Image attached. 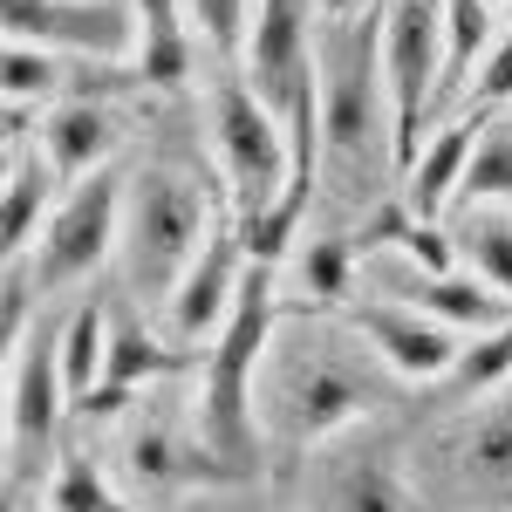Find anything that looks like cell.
<instances>
[{
  "label": "cell",
  "instance_id": "2e32d148",
  "mask_svg": "<svg viewBox=\"0 0 512 512\" xmlns=\"http://www.w3.org/2000/svg\"><path fill=\"white\" fill-rule=\"evenodd\" d=\"M55 212V164L35 137H7V205H0V233H7V260L35 253L41 226Z\"/></svg>",
  "mask_w": 512,
  "mask_h": 512
},
{
  "label": "cell",
  "instance_id": "44dd1931",
  "mask_svg": "<svg viewBox=\"0 0 512 512\" xmlns=\"http://www.w3.org/2000/svg\"><path fill=\"white\" fill-rule=\"evenodd\" d=\"M62 335V376H69V396H96L103 383V355H110V301H76L69 315L55 321Z\"/></svg>",
  "mask_w": 512,
  "mask_h": 512
},
{
  "label": "cell",
  "instance_id": "ba28073f",
  "mask_svg": "<svg viewBox=\"0 0 512 512\" xmlns=\"http://www.w3.org/2000/svg\"><path fill=\"white\" fill-rule=\"evenodd\" d=\"M123 185H130V178L96 171V178H76L69 198H55V212H48V226H41V246L28 253L41 294H62V287L89 280L110 253H117V239H123Z\"/></svg>",
  "mask_w": 512,
  "mask_h": 512
},
{
  "label": "cell",
  "instance_id": "ac0fdd59",
  "mask_svg": "<svg viewBox=\"0 0 512 512\" xmlns=\"http://www.w3.org/2000/svg\"><path fill=\"white\" fill-rule=\"evenodd\" d=\"M451 253H458L465 274H478L492 294L512 301V212L506 205H458V219H451Z\"/></svg>",
  "mask_w": 512,
  "mask_h": 512
},
{
  "label": "cell",
  "instance_id": "484cf974",
  "mask_svg": "<svg viewBox=\"0 0 512 512\" xmlns=\"http://www.w3.org/2000/svg\"><path fill=\"white\" fill-rule=\"evenodd\" d=\"M362 14H383V0H315L321 28H335V21H362Z\"/></svg>",
  "mask_w": 512,
  "mask_h": 512
},
{
  "label": "cell",
  "instance_id": "8fae6325",
  "mask_svg": "<svg viewBox=\"0 0 512 512\" xmlns=\"http://www.w3.org/2000/svg\"><path fill=\"white\" fill-rule=\"evenodd\" d=\"M246 267H253V260H246V246H239V219L219 212L205 253L192 260V274L178 280V294L164 301V342H171V349H192V342L212 349V335L226 328L239 287H246Z\"/></svg>",
  "mask_w": 512,
  "mask_h": 512
},
{
  "label": "cell",
  "instance_id": "3957f363",
  "mask_svg": "<svg viewBox=\"0 0 512 512\" xmlns=\"http://www.w3.org/2000/svg\"><path fill=\"white\" fill-rule=\"evenodd\" d=\"M280 267H246V287H239L233 315L226 328L212 335V349H205V369H198V396H192V417L205 444L233 465L239 478L260 465V451H267V437H260V362H267V342H274V321H280Z\"/></svg>",
  "mask_w": 512,
  "mask_h": 512
},
{
  "label": "cell",
  "instance_id": "d4e9b609",
  "mask_svg": "<svg viewBox=\"0 0 512 512\" xmlns=\"http://www.w3.org/2000/svg\"><path fill=\"white\" fill-rule=\"evenodd\" d=\"M506 103H512V35H499L492 55H485V69H478V82H472V96H465V110L492 123V117H506Z\"/></svg>",
  "mask_w": 512,
  "mask_h": 512
},
{
  "label": "cell",
  "instance_id": "4316f807",
  "mask_svg": "<svg viewBox=\"0 0 512 512\" xmlns=\"http://www.w3.org/2000/svg\"><path fill=\"white\" fill-rule=\"evenodd\" d=\"M492 7H499V14H512V0H492Z\"/></svg>",
  "mask_w": 512,
  "mask_h": 512
},
{
  "label": "cell",
  "instance_id": "4fadbf2b",
  "mask_svg": "<svg viewBox=\"0 0 512 512\" xmlns=\"http://www.w3.org/2000/svg\"><path fill=\"white\" fill-rule=\"evenodd\" d=\"M123 458H130V472L137 485H151V492H178V485H226L239 478L212 444L198 431V417H171V410H144L137 417V431L123 444Z\"/></svg>",
  "mask_w": 512,
  "mask_h": 512
},
{
  "label": "cell",
  "instance_id": "cb8c5ba5",
  "mask_svg": "<svg viewBox=\"0 0 512 512\" xmlns=\"http://www.w3.org/2000/svg\"><path fill=\"white\" fill-rule=\"evenodd\" d=\"M458 205H506L512 212V117H492L478 130V151L465 164Z\"/></svg>",
  "mask_w": 512,
  "mask_h": 512
},
{
  "label": "cell",
  "instance_id": "d6986e66",
  "mask_svg": "<svg viewBox=\"0 0 512 512\" xmlns=\"http://www.w3.org/2000/svg\"><path fill=\"white\" fill-rule=\"evenodd\" d=\"M0 82H7V103H21V110H48V103L82 96L76 89V62L55 55V48H35V41H7Z\"/></svg>",
  "mask_w": 512,
  "mask_h": 512
},
{
  "label": "cell",
  "instance_id": "83f0119b",
  "mask_svg": "<svg viewBox=\"0 0 512 512\" xmlns=\"http://www.w3.org/2000/svg\"><path fill=\"white\" fill-rule=\"evenodd\" d=\"M21 512H48V506H21Z\"/></svg>",
  "mask_w": 512,
  "mask_h": 512
},
{
  "label": "cell",
  "instance_id": "8992f818",
  "mask_svg": "<svg viewBox=\"0 0 512 512\" xmlns=\"http://www.w3.org/2000/svg\"><path fill=\"white\" fill-rule=\"evenodd\" d=\"M403 444L383 424H355L301 458V512H410Z\"/></svg>",
  "mask_w": 512,
  "mask_h": 512
},
{
  "label": "cell",
  "instance_id": "6da1fadb",
  "mask_svg": "<svg viewBox=\"0 0 512 512\" xmlns=\"http://www.w3.org/2000/svg\"><path fill=\"white\" fill-rule=\"evenodd\" d=\"M383 362L349 321L315 315V308H280L267 362H260V437L280 458H308L315 444L369 424L383 403Z\"/></svg>",
  "mask_w": 512,
  "mask_h": 512
},
{
  "label": "cell",
  "instance_id": "9a60e30c",
  "mask_svg": "<svg viewBox=\"0 0 512 512\" xmlns=\"http://www.w3.org/2000/svg\"><path fill=\"white\" fill-rule=\"evenodd\" d=\"M35 144L48 151L55 164V178H96V171H110V151L123 144V123L117 110L103 103V96H69V103H48L35 123Z\"/></svg>",
  "mask_w": 512,
  "mask_h": 512
},
{
  "label": "cell",
  "instance_id": "7c38bea8",
  "mask_svg": "<svg viewBox=\"0 0 512 512\" xmlns=\"http://www.w3.org/2000/svg\"><path fill=\"white\" fill-rule=\"evenodd\" d=\"M349 328L376 349V362H383L390 376H403V383H444L451 362H458V349H465L458 328H444L437 315L410 308V301H383V294L355 301Z\"/></svg>",
  "mask_w": 512,
  "mask_h": 512
},
{
  "label": "cell",
  "instance_id": "603a6c76",
  "mask_svg": "<svg viewBox=\"0 0 512 512\" xmlns=\"http://www.w3.org/2000/svg\"><path fill=\"white\" fill-rule=\"evenodd\" d=\"M185 35L219 69H239L246 62V35H253V0H185Z\"/></svg>",
  "mask_w": 512,
  "mask_h": 512
},
{
  "label": "cell",
  "instance_id": "9c48e42d",
  "mask_svg": "<svg viewBox=\"0 0 512 512\" xmlns=\"http://www.w3.org/2000/svg\"><path fill=\"white\" fill-rule=\"evenodd\" d=\"M431 478L458 506H512V383L437 437Z\"/></svg>",
  "mask_w": 512,
  "mask_h": 512
},
{
  "label": "cell",
  "instance_id": "5bb4252c",
  "mask_svg": "<svg viewBox=\"0 0 512 512\" xmlns=\"http://www.w3.org/2000/svg\"><path fill=\"white\" fill-rule=\"evenodd\" d=\"M478 130H485V117L458 110L451 123H437L431 137H424V151L410 158V171H403V192H396L410 219L437 226V219L458 205V192H465V164H472V151H478Z\"/></svg>",
  "mask_w": 512,
  "mask_h": 512
},
{
  "label": "cell",
  "instance_id": "5b68a950",
  "mask_svg": "<svg viewBox=\"0 0 512 512\" xmlns=\"http://www.w3.org/2000/svg\"><path fill=\"white\" fill-rule=\"evenodd\" d=\"M444 14L451 0H383V82H390V110H396V158L410 171V158L424 151L437 117V89H444Z\"/></svg>",
  "mask_w": 512,
  "mask_h": 512
},
{
  "label": "cell",
  "instance_id": "30bf717a",
  "mask_svg": "<svg viewBox=\"0 0 512 512\" xmlns=\"http://www.w3.org/2000/svg\"><path fill=\"white\" fill-rule=\"evenodd\" d=\"M69 403L76 396H69V376H62V335L28 328V342L7 349V458H14V478H28L48 458Z\"/></svg>",
  "mask_w": 512,
  "mask_h": 512
},
{
  "label": "cell",
  "instance_id": "ffe728a7",
  "mask_svg": "<svg viewBox=\"0 0 512 512\" xmlns=\"http://www.w3.org/2000/svg\"><path fill=\"white\" fill-rule=\"evenodd\" d=\"M287 280H294V294L308 301V308H328V301H342L355 280V246L342 233H308L294 239V253L280 260Z\"/></svg>",
  "mask_w": 512,
  "mask_h": 512
},
{
  "label": "cell",
  "instance_id": "e0dca14e",
  "mask_svg": "<svg viewBox=\"0 0 512 512\" xmlns=\"http://www.w3.org/2000/svg\"><path fill=\"white\" fill-rule=\"evenodd\" d=\"M164 369H178V349H171L164 335H151V328H144L137 301H130V308H110V355H103V383H96V396H82V410H117L137 383H151V376H164Z\"/></svg>",
  "mask_w": 512,
  "mask_h": 512
},
{
  "label": "cell",
  "instance_id": "277c9868",
  "mask_svg": "<svg viewBox=\"0 0 512 512\" xmlns=\"http://www.w3.org/2000/svg\"><path fill=\"white\" fill-rule=\"evenodd\" d=\"M219 226V205L205 192V178L185 164H144L123 185V239L117 267L137 308H158L178 294V280L192 274V260L205 253V239Z\"/></svg>",
  "mask_w": 512,
  "mask_h": 512
},
{
  "label": "cell",
  "instance_id": "52a82bcc",
  "mask_svg": "<svg viewBox=\"0 0 512 512\" xmlns=\"http://www.w3.org/2000/svg\"><path fill=\"white\" fill-rule=\"evenodd\" d=\"M7 41H35L69 62L130 69L144 55V14L137 0H0Z\"/></svg>",
  "mask_w": 512,
  "mask_h": 512
},
{
  "label": "cell",
  "instance_id": "7a4b0ae2",
  "mask_svg": "<svg viewBox=\"0 0 512 512\" xmlns=\"http://www.w3.org/2000/svg\"><path fill=\"white\" fill-rule=\"evenodd\" d=\"M383 14L335 21L315 35V89H321V185L342 212L376 219L403 192V158H396V110L383 82V48H376Z\"/></svg>",
  "mask_w": 512,
  "mask_h": 512
},
{
  "label": "cell",
  "instance_id": "7402d4cb",
  "mask_svg": "<svg viewBox=\"0 0 512 512\" xmlns=\"http://www.w3.org/2000/svg\"><path fill=\"white\" fill-rule=\"evenodd\" d=\"M506 383H512V321L492 328V335H465V349L451 362L444 390L458 396V403H485V396H499Z\"/></svg>",
  "mask_w": 512,
  "mask_h": 512
}]
</instances>
